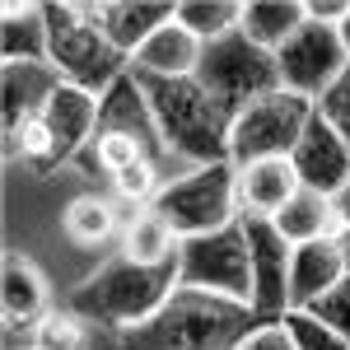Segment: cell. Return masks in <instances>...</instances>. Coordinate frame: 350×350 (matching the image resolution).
Listing matches in <instances>:
<instances>
[{
	"mask_svg": "<svg viewBox=\"0 0 350 350\" xmlns=\"http://www.w3.org/2000/svg\"><path fill=\"white\" fill-rule=\"evenodd\" d=\"M257 332L252 308L206 290H173L154 318L117 332V350H239Z\"/></svg>",
	"mask_w": 350,
	"mask_h": 350,
	"instance_id": "6da1fadb",
	"label": "cell"
},
{
	"mask_svg": "<svg viewBox=\"0 0 350 350\" xmlns=\"http://www.w3.org/2000/svg\"><path fill=\"white\" fill-rule=\"evenodd\" d=\"M145 103L159 122V135L168 154L187 159L191 168L206 163H229V126L234 117L211 98V89L187 75V80H154V75H135Z\"/></svg>",
	"mask_w": 350,
	"mask_h": 350,
	"instance_id": "7a4b0ae2",
	"label": "cell"
},
{
	"mask_svg": "<svg viewBox=\"0 0 350 350\" xmlns=\"http://www.w3.org/2000/svg\"><path fill=\"white\" fill-rule=\"evenodd\" d=\"M173 290H178V262L140 267L131 257H112L70 295V313H80L84 323L126 332V327L154 318L173 299Z\"/></svg>",
	"mask_w": 350,
	"mask_h": 350,
	"instance_id": "3957f363",
	"label": "cell"
},
{
	"mask_svg": "<svg viewBox=\"0 0 350 350\" xmlns=\"http://www.w3.org/2000/svg\"><path fill=\"white\" fill-rule=\"evenodd\" d=\"M42 24H47V61L66 84L103 98L131 70V61L103 38L89 0H42Z\"/></svg>",
	"mask_w": 350,
	"mask_h": 350,
	"instance_id": "277c9868",
	"label": "cell"
},
{
	"mask_svg": "<svg viewBox=\"0 0 350 350\" xmlns=\"http://www.w3.org/2000/svg\"><path fill=\"white\" fill-rule=\"evenodd\" d=\"M154 215H163L178 239H201V234H219L229 224H239V168L234 163H206L168 178L163 191L150 206Z\"/></svg>",
	"mask_w": 350,
	"mask_h": 350,
	"instance_id": "5b68a950",
	"label": "cell"
},
{
	"mask_svg": "<svg viewBox=\"0 0 350 350\" xmlns=\"http://www.w3.org/2000/svg\"><path fill=\"white\" fill-rule=\"evenodd\" d=\"M313 112H318V103L304 94H290V89H275L267 98H257L229 126V163L247 168V163L262 159H290L308 131V122H313Z\"/></svg>",
	"mask_w": 350,
	"mask_h": 350,
	"instance_id": "8992f818",
	"label": "cell"
},
{
	"mask_svg": "<svg viewBox=\"0 0 350 350\" xmlns=\"http://www.w3.org/2000/svg\"><path fill=\"white\" fill-rule=\"evenodd\" d=\"M196 80L211 89L219 108L229 117H239L243 108H252L257 98H267L280 84V70H275V56L262 52L257 42H247L243 33H229L219 42H206L201 52V66H196Z\"/></svg>",
	"mask_w": 350,
	"mask_h": 350,
	"instance_id": "52a82bcc",
	"label": "cell"
},
{
	"mask_svg": "<svg viewBox=\"0 0 350 350\" xmlns=\"http://www.w3.org/2000/svg\"><path fill=\"white\" fill-rule=\"evenodd\" d=\"M178 290H206V295L239 299L252 308V252H247L243 219L219 229V234L183 239V247H178Z\"/></svg>",
	"mask_w": 350,
	"mask_h": 350,
	"instance_id": "ba28073f",
	"label": "cell"
},
{
	"mask_svg": "<svg viewBox=\"0 0 350 350\" xmlns=\"http://www.w3.org/2000/svg\"><path fill=\"white\" fill-rule=\"evenodd\" d=\"M350 66V52L341 42V28L332 24H308L299 28L295 38L275 52V70H280V84L290 94H304V98H323L332 84L341 80V70Z\"/></svg>",
	"mask_w": 350,
	"mask_h": 350,
	"instance_id": "9c48e42d",
	"label": "cell"
},
{
	"mask_svg": "<svg viewBox=\"0 0 350 350\" xmlns=\"http://www.w3.org/2000/svg\"><path fill=\"white\" fill-rule=\"evenodd\" d=\"M243 234H247V252H252V318L257 327L280 323L295 304H290V267H295V243L271 219L243 215Z\"/></svg>",
	"mask_w": 350,
	"mask_h": 350,
	"instance_id": "30bf717a",
	"label": "cell"
},
{
	"mask_svg": "<svg viewBox=\"0 0 350 350\" xmlns=\"http://www.w3.org/2000/svg\"><path fill=\"white\" fill-rule=\"evenodd\" d=\"M290 163H295V173H299V187L323 191L332 201H336L350 183V145L327 126V117H318V112H313L304 140L295 145Z\"/></svg>",
	"mask_w": 350,
	"mask_h": 350,
	"instance_id": "8fae6325",
	"label": "cell"
},
{
	"mask_svg": "<svg viewBox=\"0 0 350 350\" xmlns=\"http://www.w3.org/2000/svg\"><path fill=\"white\" fill-rule=\"evenodd\" d=\"M98 103H103L98 94L75 89V84H61L47 98V108H42V122L52 131V163H47V173L61 168V163H70L84 145H94V135H98Z\"/></svg>",
	"mask_w": 350,
	"mask_h": 350,
	"instance_id": "7c38bea8",
	"label": "cell"
},
{
	"mask_svg": "<svg viewBox=\"0 0 350 350\" xmlns=\"http://www.w3.org/2000/svg\"><path fill=\"white\" fill-rule=\"evenodd\" d=\"M89 10H94V19L103 28V38H108L117 52L131 61L163 24H173L178 19V5H168V0H89Z\"/></svg>",
	"mask_w": 350,
	"mask_h": 350,
	"instance_id": "4fadbf2b",
	"label": "cell"
},
{
	"mask_svg": "<svg viewBox=\"0 0 350 350\" xmlns=\"http://www.w3.org/2000/svg\"><path fill=\"white\" fill-rule=\"evenodd\" d=\"M52 61H14V66H0V98H5V135H14L28 117L47 108L56 89H61Z\"/></svg>",
	"mask_w": 350,
	"mask_h": 350,
	"instance_id": "5bb4252c",
	"label": "cell"
},
{
	"mask_svg": "<svg viewBox=\"0 0 350 350\" xmlns=\"http://www.w3.org/2000/svg\"><path fill=\"white\" fill-rule=\"evenodd\" d=\"M47 299L52 295H47L42 271L19 252H5V267H0V318H5V327H28L33 332L52 313Z\"/></svg>",
	"mask_w": 350,
	"mask_h": 350,
	"instance_id": "9a60e30c",
	"label": "cell"
},
{
	"mask_svg": "<svg viewBox=\"0 0 350 350\" xmlns=\"http://www.w3.org/2000/svg\"><path fill=\"white\" fill-rule=\"evenodd\" d=\"M201 52H206V42L173 19V24H163L159 33H154V38L131 56V75L187 80V75H196V66H201Z\"/></svg>",
	"mask_w": 350,
	"mask_h": 350,
	"instance_id": "2e32d148",
	"label": "cell"
},
{
	"mask_svg": "<svg viewBox=\"0 0 350 350\" xmlns=\"http://www.w3.org/2000/svg\"><path fill=\"white\" fill-rule=\"evenodd\" d=\"M299 191V173L290 159H262L239 168V211L252 219H275Z\"/></svg>",
	"mask_w": 350,
	"mask_h": 350,
	"instance_id": "e0dca14e",
	"label": "cell"
},
{
	"mask_svg": "<svg viewBox=\"0 0 350 350\" xmlns=\"http://www.w3.org/2000/svg\"><path fill=\"white\" fill-rule=\"evenodd\" d=\"M346 275H350V262H346V252H341V243H332V239L299 243L295 267H290V304L295 308H308L313 299H323Z\"/></svg>",
	"mask_w": 350,
	"mask_h": 350,
	"instance_id": "ac0fdd59",
	"label": "cell"
},
{
	"mask_svg": "<svg viewBox=\"0 0 350 350\" xmlns=\"http://www.w3.org/2000/svg\"><path fill=\"white\" fill-rule=\"evenodd\" d=\"M271 224L285 234V243H295V247H299V243H318V239L341 243V234H346L336 201L323 196V191H308V187H299L295 196H290V206L271 219Z\"/></svg>",
	"mask_w": 350,
	"mask_h": 350,
	"instance_id": "d6986e66",
	"label": "cell"
},
{
	"mask_svg": "<svg viewBox=\"0 0 350 350\" xmlns=\"http://www.w3.org/2000/svg\"><path fill=\"white\" fill-rule=\"evenodd\" d=\"M304 24H308V5L304 0H247L243 19H239V33L247 42H257L262 52L275 56Z\"/></svg>",
	"mask_w": 350,
	"mask_h": 350,
	"instance_id": "ffe728a7",
	"label": "cell"
},
{
	"mask_svg": "<svg viewBox=\"0 0 350 350\" xmlns=\"http://www.w3.org/2000/svg\"><path fill=\"white\" fill-rule=\"evenodd\" d=\"M14 61H47L42 5L5 0V10H0V66H14Z\"/></svg>",
	"mask_w": 350,
	"mask_h": 350,
	"instance_id": "44dd1931",
	"label": "cell"
},
{
	"mask_svg": "<svg viewBox=\"0 0 350 350\" xmlns=\"http://www.w3.org/2000/svg\"><path fill=\"white\" fill-rule=\"evenodd\" d=\"M178 247H183L178 229L163 215H154V211L131 215L126 234H122V257H131L140 267H168V262H178Z\"/></svg>",
	"mask_w": 350,
	"mask_h": 350,
	"instance_id": "7402d4cb",
	"label": "cell"
},
{
	"mask_svg": "<svg viewBox=\"0 0 350 350\" xmlns=\"http://www.w3.org/2000/svg\"><path fill=\"white\" fill-rule=\"evenodd\" d=\"M239 19H243L239 0H183L178 5V24L196 33L201 42H219V38L239 33Z\"/></svg>",
	"mask_w": 350,
	"mask_h": 350,
	"instance_id": "603a6c76",
	"label": "cell"
},
{
	"mask_svg": "<svg viewBox=\"0 0 350 350\" xmlns=\"http://www.w3.org/2000/svg\"><path fill=\"white\" fill-rule=\"evenodd\" d=\"M66 239L80 243V247H98V243L108 239L112 229H117V215H112V206L103 196H75L70 206H66Z\"/></svg>",
	"mask_w": 350,
	"mask_h": 350,
	"instance_id": "cb8c5ba5",
	"label": "cell"
},
{
	"mask_svg": "<svg viewBox=\"0 0 350 350\" xmlns=\"http://www.w3.org/2000/svg\"><path fill=\"white\" fill-rule=\"evenodd\" d=\"M28 346L33 350H89V323H84L80 313L56 308V313H47L42 323L28 332Z\"/></svg>",
	"mask_w": 350,
	"mask_h": 350,
	"instance_id": "d4e9b609",
	"label": "cell"
},
{
	"mask_svg": "<svg viewBox=\"0 0 350 350\" xmlns=\"http://www.w3.org/2000/svg\"><path fill=\"white\" fill-rule=\"evenodd\" d=\"M140 159H150V154H145V145H140L135 135H126V131H98L94 145H89V163H94V168H108L112 178H117L122 168L140 163Z\"/></svg>",
	"mask_w": 350,
	"mask_h": 350,
	"instance_id": "484cf974",
	"label": "cell"
},
{
	"mask_svg": "<svg viewBox=\"0 0 350 350\" xmlns=\"http://www.w3.org/2000/svg\"><path fill=\"white\" fill-rule=\"evenodd\" d=\"M280 323H285V332L295 336V350H350L346 336H336L327 323H318V318L304 313V308H290Z\"/></svg>",
	"mask_w": 350,
	"mask_h": 350,
	"instance_id": "4316f807",
	"label": "cell"
},
{
	"mask_svg": "<svg viewBox=\"0 0 350 350\" xmlns=\"http://www.w3.org/2000/svg\"><path fill=\"white\" fill-rule=\"evenodd\" d=\"M304 313H313L318 323H327L336 336H346V341H350V275L341 280V285H332L323 299H313Z\"/></svg>",
	"mask_w": 350,
	"mask_h": 350,
	"instance_id": "83f0119b",
	"label": "cell"
},
{
	"mask_svg": "<svg viewBox=\"0 0 350 350\" xmlns=\"http://www.w3.org/2000/svg\"><path fill=\"white\" fill-rule=\"evenodd\" d=\"M318 117H327V126L350 145V66L341 70V80L318 98Z\"/></svg>",
	"mask_w": 350,
	"mask_h": 350,
	"instance_id": "f1b7e54d",
	"label": "cell"
},
{
	"mask_svg": "<svg viewBox=\"0 0 350 350\" xmlns=\"http://www.w3.org/2000/svg\"><path fill=\"white\" fill-rule=\"evenodd\" d=\"M239 350H295V336L285 332V323H271V327H257L247 341H239Z\"/></svg>",
	"mask_w": 350,
	"mask_h": 350,
	"instance_id": "f546056e",
	"label": "cell"
},
{
	"mask_svg": "<svg viewBox=\"0 0 350 350\" xmlns=\"http://www.w3.org/2000/svg\"><path fill=\"white\" fill-rule=\"evenodd\" d=\"M304 5H308L313 24H332V28H341V19L350 14V0H304Z\"/></svg>",
	"mask_w": 350,
	"mask_h": 350,
	"instance_id": "4dcf8cb0",
	"label": "cell"
},
{
	"mask_svg": "<svg viewBox=\"0 0 350 350\" xmlns=\"http://www.w3.org/2000/svg\"><path fill=\"white\" fill-rule=\"evenodd\" d=\"M336 211H341V224H346V234H341V252H346V262H350V183H346V191L336 196Z\"/></svg>",
	"mask_w": 350,
	"mask_h": 350,
	"instance_id": "1f68e13d",
	"label": "cell"
},
{
	"mask_svg": "<svg viewBox=\"0 0 350 350\" xmlns=\"http://www.w3.org/2000/svg\"><path fill=\"white\" fill-rule=\"evenodd\" d=\"M341 42H346V52H350V14L341 19Z\"/></svg>",
	"mask_w": 350,
	"mask_h": 350,
	"instance_id": "d6a6232c",
	"label": "cell"
},
{
	"mask_svg": "<svg viewBox=\"0 0 350 350\" xmlns=\"http://www.w3.org/2000/svg\"><path fill=\"white\" fill-rule=\"evenodd\" d=\"M24 350H33V346H24Z\"/></svg>",
	"mask_w": 350,
	"mask_h": 350,
	"instance_id": "836d02e7",
	"label": "cell"
}]
</instances>
